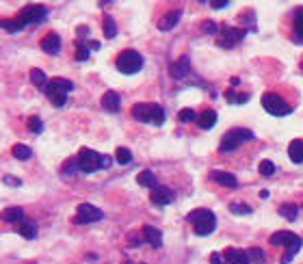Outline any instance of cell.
I'll list each match as a JSON object with an SVG mask.
<instances>
[{
	"label": "cell",
	"mask_w": 303,
	"mask_h": 264,
	"mask_svg": "<svg viewBox=\"0 0 303 264\" xmlns=\"http://www.w3.org/2000/svg\"><path fill=\"white\" fill-rule=\"evenodd\" d=\"M20 234L24 236V238H29V240H32L37 236V225L32 223V221H24L20 225Z\"/></svg>",
	"instance_id": "f546056e"
},
{
	"label": "cell",
	"mask_w": 303,
	"mask_h": 264,
	"mask_svg": "<svg viewBox=\"0 0 303 264\" xmlns=\"http://www.w3.org/2000/svg\"><path fill=\"white\" fill-rule=\"evenodd\" d=\"M227 7V2H212V9H223Z\"/></svg>",
	"instance_id": "f6af8a7d"
},
{
	"label": "cell",
	"mask_w": 303,
	"mask_h": 264,
	"mask_svg": "<svg viewBox=\"0 0 303 264\" xmlns=\"http://www.w3.org/2000/svg\"><path fill=\"white\" fill-rule=\"evenodd\" d=\"M171 76L176 80H182V78H186L188 74H191V61H188V57H182V59H178L176 63H171Z\"/></svg>",
	"instance_id": "4fadbf2b"
},
{
	"label": "cell",
	"mask_w": 303,
	"mask_h": 264,
	"mask_svg": "<svg viewBox=\"0 0 303 264\" xmlns=\"http://www.w3.org/2000/svg\"><path fill=\"white\" fill-rule=\"evenodd\" d=\"M173 197H176V193H173L169 186H156V189L152 191L150 199H152V203H156V206H169L173 201Z\"/></svg>",
	"instance_id": "7c38bea8"
},
{
	"label": "cell",
	"mask_w": 303,
	"mask_h": 264,
	"mask_svg": "<svg viewBox=\"0 0 303 264\" xmlns=\"http://www.w3.org/2000/svg\"><path fill=\"white\" fill-rule=\"evenodd\" d=\"M74 91V82L67 80V78H52L50 82H48L46 87V96L48 100H50L57 108H63L65 104H67V93Z\"/></svg>",
	"instance_id": "277c9868"
},
{
	"label": "cell",
	"mask_w": 303,
	"mask_h": 264,
	"mask_svg": "<svg viewBox=\"0 0 303 264\" xmlns=\"http://www.w3.org/2000/svg\"><path fill=\"white\" fill-rule=\"evenodd\" d=\"M247 254H249V260L256 262V264H262V262H264V258H267V256H264V251L260 249V247H251V249H249Z\"/></svg>",
	"instance_id": "836d02e7"
},
{
	"label": "cell",
	"mask_w": 303,
	"mask_h": 264,
	"mask_svg": "<svg viewBox=\"0 0 303 264\" xmlns=\"http://www.w3.org/2000/svg\"><path fill=\"white\" fill-rule=\"evenodd\" d=\"M223 258L227 264H251V260H249V254L245 249H227L223 251Z\"/></svg>",
	"instance_id": "5bb4252c"
},
{
	"label": "cell",
	"mask_w": 303,
	"mask_h": 264,
	"mask_svg": "<svg viewBox=\"0 0 303 264\" xmlns=\"http://www.w3.org/2000/svg\"><path fill=\"white\" fill-rule=\"evenodd\" d=\"M115 161H117L119 165H130V163H132V152L126 150V147H117Z\"/></svg>",
	"instance_id": "1f68e13d"
},
{
	"label": "cell",
	"mask_w": 303,
	"mask_h": 264,
	"mask_svg": "<svg viewBox=\"0 0 303 264\" xmlns=\"http://www.w3.org/2000/svg\"><path fill=\"white\" fill-rule=\"evenodd\" d=\"M89 52H91V48L87 46L85 41H78V48H76V59H78V61H87V59H89Z\"/></svg>",
	"instance_id": "d590c367"
},
{
	"label": "cell",
	"mask_w": 303,
	"mask_h": 264,
	"mask_svg": "<svg viewBox=\"0 0 303 264\" xmlns=\"http://www.w3.org/2000/svg\"><path fill=\"white\" fill-rule=\"evenodd\" d=\"M104 219V212L100 210L93 203H80L76 208V217H74V223L78 225H89V223H95V221H102Z\"/></svg>",
	"instance_id": "8fae6325"
},
{
	"label": "cell",
	"mask_w": 303,
	"mask_h": 264,
	"mask_svg": "<svg viewBox=\"0 0 303 264\" xmlns=\"http://www.w3.org/2000/svg\"><path fill=\"white\" fill-rule=\"evenodd\" d=\"M188 223H191L193 232L197 236H208L216 230V217L212 210H206V208H197V210L188 212Z\"/></svg>",
	"instance_id": "3957f363"
},
{
	"label": "cell",
	"mask_w": 303,
	"mask_h": 264,
	"mask_svg": "<svg viewBox=\"0 0 303 264\" xmlns=\"http://www.w3.org/2000/svg\"><path fill=\"white\" fill-rule=\"evenodd\" d=\"M288 156L292 163H303V139H295L288 145Z\"/></svg>",
	"instance_id": "603a6c76"
},
{
	"label": "cell",
	"mask_w": 303,
	"mask_h": 264,
	"mask_svg": "<svg viewBox=\"0 0 303 264\" xmlns=\"http://www.w3.org/2000/svg\"><path fill=\"white\" fill-rule=\"evenodd\" d=\"M230 212H234V214H251V206H249V203H230Z\"/></svg>",
	"instance_id": "74e56055"
},
{
	"label": "cell",
	"mask_w": 303,
	"mask_h": 264,
	"mask_svg": "<svg viewBox=\"0 0 303 264\" xmlns=\"http://www.w3.org/2000/svg\"><path fill=\"white\" fill-rule=\"evenodd\" d=\"M2 221L7 223H24V210L22 208H7V210L2 212Z\"/></svg>",
	"instance_id": "cb8c5ba5"
},
{
	"label": "cell",
	"mask_w": 303,
	"mask_h": 264,
	"mask_svg": "<svg viewBox=\"0 0 303 264\" xmlns=\"http://www.w3.org/2000/svg\"><path fill=\"white\" fill-rule=\"evenodd\" d=\"M26 126H29V130L32 132V134H41V132H43V122H41V117H30Z\"/></svg>",
	"instance_id": "e575fe53"
},
{
	"label": "cell",
	"mask_w": 303,
	"mask_h": 264,
	"mask_svg": "<svg viewBox=\"0 0 303 264\" xmlns=\"http://www.w3.org/2000/svg\"><path fill=\"white\" fill-rule=\"evenodd\" d=\"M78 163H80V171L83 173H95L97 169H104V154H97L95 150L83 147L78 152Z\"/></svg>",
	"instance_id": "52a82bcc"
},
{
	"label": "cell",
	"mask_w": 303,
	"mask_h": 264,
	"mask_svg": "<svg viewBox=\"0 0 303 264\" xmlns=\"http://www.w3.org/2000/svg\"><path fill=\"white\" fill-rule=\"evenodd\" d=\"M258 171L262 173V175H267V178H271V175L275 173V165L271 163V161H262L258 165Z\"/></svg>",
	"instance_id": "8d00e7d4"
},
{
	"label": "cell",
	"mask_w": 303,
	"mask_h": 264,
	"mask_svg": "<svg viewBox=\"0 0 303 264\" xmlns=\"http://www.w3.org/2000/svg\"><path fill=\"white\" fill-rule=\"evenodd\" d=\"M102 108L108 113H119V108H121V98L117 96V91H106L104 96H102Z\"/></svg>",
	"instance_id": "2e32d148"
},
{
	"label": "cell",
	"mask_w": 303,
	"mask_h": 264,
	"mask_svg": "<svg viewBox=\"0 0 303 264\" xmlns=\"http://www.w3.org/2000/svg\"><path fill=\"white\" fill-rule=\"evenodd\" d=\"M104 35L108 39H113V37H117V24L113 18H104Z\"/></svg>",
	"instance_id": "d6a6232c"
},
{
	"label": "cell",
	"mask_w": 303,
	"mask_h": 264,
	"mask_svg": "<svg viewBox=\"0 0 303 264\" xmlns=\"http://www.w3.org/2000/svg\"><path fill=\"white\" fill-rule=\"evenodd\" d=\"M225 100L230 104H245V102H249V93H236L234 87H232V89L225 91Z\"/></svg>",
	"instance_id": "83f0119b"
},
{
	"label": "cell",
	"mask_w": 303,
	"mask_h": 264,
	"mask_svg": "<svg viewBox=\"0 0 303 264\" xmlns=\"http://www.w3.org/2000/svg\"><path fill=\"white\" fill-rule=\"evenodd\" d=\"M178 119H180L182 124H193V122H197L199 119V115L193 111V108H182L180 113H178Z\"/></svg>",
	"instance_id": "4dcf8cb0"
},
{
	"label": "cell",
	"mask_w": 303,
	"mask_h": 264,
	"mask_svg": "<svg viewBox=\"0 0 303 264\" xmlns=\"http://www.w3.org/2000/svg\"><path fill=\"white\" fill-rule=\"evenodd\" d=\"M269 197H271V193H269L267 189H264V191H260V199H269Z\"/></svg>",
	"instance_id": "ee69618b"
},
{
	"label": "cell",
	"mask_w": 303,
	"mask_h": 264,
	"mask_svg": "<svg viewBox=\"0 0 303 264\" xmlns=\"http://www.w3.org/2000/svg\"><path fill=\"white\" fill-rule=\"evenodd\" d=\"M41 50L46 54H59V50H61V37L57 33H48L41 39Z\"/></svg>",
	"instance_id": "9a60e30c"
},
{
	"label": "cell",
	"mask_w": 303,
	"mask_h": 264,
	"mask_svg": "<svg viewBox=\"0 0 303 264\" xmlns=\"http://www.w3.org/2000/svg\"><path fill=\"white\" fill-rule=\"evenodd\" d=\"M11 154H13L18 161H29V158L32 156V150H30L29 145H22V143H18V145H13Z\"/></svg>",
	"instance_id": "f1b7e54d"
},
{
	"label": "cell",
	"mask_w": 303,
	"mask_h": 264,
	"mask_svg": "<svg viewBox=\"0 0 303 264\" xmlns=\"http://www.w3.org/2000/svg\"><path fill=\"white\" fill-rule=\"evenodd\" d=\"M210 178H212L216 184H221V186H227V189H234V186L238 184V180H236V175H234V173L219 171V169H214V171L210 173Z\"/></svg>",
	"instance_id": "d6986e66"
},
{
	"label": "cell",
	"mask_w": 303,
	"mask_h": 264,
	"mask_svg": "<svg viewBox=\"0 0 303 264\" xmlns=\"http://www.w3.org/2000/svg\"><path fill=\"white\" fill-rule=\"evenodd\" d=\"M2 29L9 31V33H18V31L24 29V26H22L18 20H15V22H13V20H2Z\"/></svg>",
	"instance_id": "f35d334b"
},
{
	"label": "cell",
	"mask_w": 303,
	"mask_h": 264,
	"mask_svg": "<svg viewBox=\"0 0 303 264\" xmlns=\"http://www.w3.org/2000/svg\"><path fill=\"white\" fill-rule=\"evenodd\" d=\"M269 243L273 245V247H284L286 254L281 256V262L288 264V262H292V258H295V256L301 251V247H303V238H301V236H297L295 232L281 230V232H275L273 236H271Z\"/></svg>",
	"instance_id": "6da1fadb"
},
{
	"label": "cell",
	"mask_w": 303,
	"mask_h": 264,
	"mask_svg": "<svg viewBox=\"0 0 303 264\" xmlns=\"http://www.w3.org/2000/svg\"><path fill=\"white\" fill-rule=\"evenodd\" d=\"M2 182H4V184H9V186H20V184H22L20 180L11 178V175H4V178H2Z\"/></svg>",
	"instance_id": "b9f144b4"
},
{
	"label": "cell",
	"mask_w": 303,
	"mask_h": 264,
	"mask_svg": "<svg viewBox=\"0 0 303 264\" xmlns=\"http://www.w3.org/2000/svg\"><path fill=\"white\" fill-rule=\"evenodd\" d=\"M132 117L143 124L162 126L165 124V108L154 102H139L132 106Z\"/></svg>",
	"instance_id": "7a4b0ae2"
},
{
	"label": "cell",
	"mask_w": 303,
	"mask_h": 264,
	"mask_svg": "<svg viewBox=\"0 0 303 264\" xmlns=\"http://www.w3.org/2000/svg\"><path fill=\"white\" fill-rule=\"evenodd\" d=\"M253 139H256V134H253L249 128H232V130H227L223 134L219 150L221 152H234V150H238V147L242 145V143L253 141Z\"/></svg>",
	"instance_id": "5b68a950"
},
{
	"label": "cell",
	"mask_w": 303,
	"mask_h": 264,
	"mask_svg": "<svg viewBox=\"0 0 303 264\" xmlns=\"http://www.w3.org/2000/svg\"><path fill=\"white\" fill-rule=\"evenodd\" d=\"M30 82L37 87V89H41V91H46V87H48V80L46 78V74H43V69H30Z\"/></svg>",
	"instance_id": "d4e9b609"
},
{
	"label": "cell",
	"mask_w": 303,
	"mask_h": 264,
	"mask_svg": "<svg viewBox=\"0 0 303 264\" xmlns=\"http://www.w3.org/2000/svg\"><path fill=\"white\" fill-rule=\"evenodd\" d=\"M202 31L208 33V35H216V33H219V26H216L214 22H204V24H202Z\"/></svg>",
	"instance_id": "ab89813d"
},
{
	"label": "cell",
	"mask_w": 303,
	"mask_h": 264,
	"mask_svg": "<svg viewBox=\"0 0 303 264\" xmlns=\"http://www.w3.org/2000/svg\"><path fill=\"white\" fill-rule=\"evenodd\" d=\"M260 102H262L264 111H267L269 115H275V117H284V115L292 113V106L281 96H277V93H264Z\"/></svg>",
	"instance_id": "8992f818"
},
{
	"label": "cell",
	"mask_w": 303,
	"mask_h": 264,
	"mask_svg": "<svg viewBox=\"0 0 303 264\" xmlns=\"http://www.w3.org/2000/svg\"><path fill=\"white\" fill-rule=\"evenodd\" d=\"M115 65L121 74H137V71L143 67V57H141L137 50H123L117 57Z\"/></svg>",
	"instance_id": "ba28073f"
},
{
	"label": "cell",
	"mask_w": 303,
	"mask_h": 264,
	"mask_svg": "<svg viewBox=\"0 0 303 264\" xmlns=\"http://www.w3.org/2000/svg\"><path fill=\"white\" fill-rule=\"evenodd\" d=\"M48 15V7L46 4H26L24 9L18 13V20L22 26H29V24H41Z\"/></svg>",
	"instance_id": "9c48e42d"
},
{
	"label": "cell",
	"mask_w": 303,
	"mask_h": 264,
	"mask_svg": "<svg viewBox=\"0 0 303 264\" xmlns=\"http://www.w3.org/2000/svg\"><path fill=\"white\" fill-rule=\"evenodd\" d=\"M247 35V29H236V26H227L223 24L219 31V37H216V43L221 48H234L236 43H241Z\"/></svg>",
	"instance_id": "30bf717a"
},
{
	"label": "cell",
	"mask_w": 303,
	"mask_h": 264,
	"mask_svg": "<svg viewBox=\"0 0 303 264\" xmlns=\"http://www.w3.org/2000/svg\"><path fill=\"white\" fill-rule=\"evenodd\" d=\"M143 238H145V243H150L154 249H158L162 245V232L156 230L154 225H143Z\"/></svg>",
	"instance_id": "ac0fdd59"
},
{
	"label": "cell",
	"mask_w": 303,
	"mask_h": 264,
	"mask_svg": "<svg viewBox=\"0 0 303 264\" xmlns=\"http://www.w3.org/2000/svg\"><path fill=\"white\" fill-rule=\"evenodd\" d=\"M137 182H139L141 186H145V189H152V191H154L156 186H160L158 180H156V175L152 173L150 169H145V171H141V173L137 175Z\"/></svg>",
	"instance_id": "7402d4cb"
},
{
	"label": "cell",
	"mask_w": 303,
	"mask_h": 264,
	"mask_svg": "<svg viewBox=\"0 0 303 264\" xmlns=\"http://www.w3.org/2000/svg\"><path fill=\"white\" fill-rule=\"evenodd\" d=\"M87 33H89V29H87V26H78V41H85L87 39Z\"/></svg>",
	"instance_id": "7bdbcfd3"
},
{
	"label": "cell",
	"mask_w": 303,
	"mask_h": 264,
	"mask_svg": "<svg viewBox=\"0 0 303 264\" xmlns=\"http://www.w3.org/2000/svg\"><path fill=\"white\" fill-rule=\"evenodd\" d=\"M292 33H295V41L303 43V7L292 11Z\"/></svg>",
	"instance_id": "e0dca14e"
},
{
	"label": "cell",
	"mask_w": 303,
	"mask_h": 264,
	"mask_svg": "<svg viewBox=\"0 0 303 264\" xmlns=\"http://www.w3.org/2000/svg\"><path fill=\"white\" fill-rule=\"evenodd\" d=\"M210 264H227V262H225V258L221 254H212L210 256Z\"/></svg>",
	"instance_id": "60d3db41"
},
{
	"label": "cell",
	"mask_w": 303,
	"mask_h": 264,
	"mask_svg": "<svg viewBox=\"0 0 303 264\" xmlns=\"http://www.w3.org/2000/svg\"><path fill=\"white\" fill-rule=\"evenodd\" d=\"M180 11H169V13L165 15V18H160V22H158V29L160 31H171L173 26L180 22Z\"/></svg>",
	"instance_id": "44dd1931"
},
{
	"label": "cell",
	"mask_w": 303,
	"mask_h": 264,
	"mask_svg": "<svg viewBox=\"0 0 303 264\" xmlns=\"http://www.w3.org/2000/svg\"><path fill=\"white\" fill-rule=\"evenodd\" d=\"M78 171H80L78 156H76V158H69V161H65V163H63V167H61V173L65 175V178H69V175H76Z\"/></svg>",
	"instance_id": "484cf974"
},
{
	"label": "cell",
	"mask_w": 303,
	"mask_h": 264,
	"mask_svg": "<svg viewBox=\"0 0 303 264\" xmlns=\"http://www.w3.org/2000/svg\"><path fill=\"white\" fill-rule=\"evenodd\" d=\"M214 124H216V113L212 111V108H208V111L199 113L197 126H199L202 130H210V128H214Z\"/></svg>",
	"instance_id": "ffe728a7"
},
{
	"label": "cell",
	"mask_w": 303,
	"mask_h": 264,
	"mask_svg": "<svg viewBox=\"0 0 303 264\" xmlns=\"http://www.w3.org/2000/svg\"><path fill=\"white\" fill-rule=\"evenodd\" d=\"M279 214L286 221H295V219L299 217V206H295V203H284V206H279Z\"/></svg>",
	"instance_id": "4316f807"
}]
</instances>
